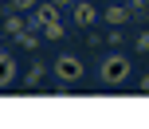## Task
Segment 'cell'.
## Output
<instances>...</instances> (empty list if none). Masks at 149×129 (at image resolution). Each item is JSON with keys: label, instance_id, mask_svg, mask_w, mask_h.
I'll return each instance as SVG.
<instances>
[{"label": "cell", "instance_id": "6da1fadb", "mask_svg": "<svg viewBox=\"0 0 149 129\" xmlns=\"http://www.w3.org/2000/svg\"><path fill=\"white\" fill-rule=\"evenodd\" d=\"M126 70H130L126 59H110V63H106V78H110V82H114V78H126Z\"/></svg>", "mask_w": 149, "mask_h": 129}, {"label": "cell", "instance_id": "7a4b0ae2", "mask_svg": "<svg viewBox=\"0 0 149 129\" xmlns=\"http://www.w3.org/2000/svg\"><path fill=\"white\" fill-rule=\"evenodd\" d=\"M59 75H63V78H74V75H79V63H71V59L59 63Z\"/></svg>", "mask_w": 149, "mask_h": 129}, {"label": "cell", "instance_id": "3957f363", "mask_svg": "<svg viewBox=\"0 0 149 129\" xmlns=\"http://www.w3.org/2000/svg\"><path fill=\"white\" fill-rule=\"evenodd\" d=\"M79 20H82V23H90V20H94V12H90V4H82V8H79Z\"/></svg>", "mask_w": 149, "mask_h": 129}, {"label": "cell", "instance_id": "277c9868", "mask_svg": "<svg viewBox=\"0 0 149 129\" xmlns=\"http://www.w3.org/2000/svg\"><path fill=\"white\" fill-rule=\"evenodd\" d=\"M16 4H20V8H31V0H16Z\"/></svg>", "mask_w": 149, "mask_h": 129}]
</instances>
